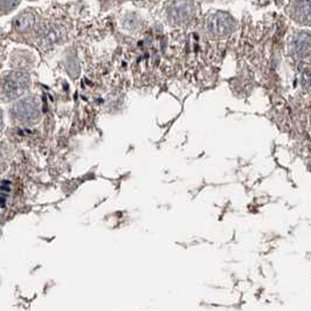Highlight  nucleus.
<instances>
[{
  "label": "nucleus",
  "mask_w": 311,
  "mask_h": 311,
  "mask_svg": "<svg viewBox=\"0 0 311 311\" xmlns=\"http://www.w3.org/2000/svg\"><path fill=\"white\" fill-rule=\"evenodd\" d=\"M295 52L301 57H307L310 54V35L308 33L300 34L295 41Z\"/></svg>",
  "instance_id": "obj_5"
},
{
  "label": "nucleus",
  "mask_w": 311,
  "mask_h": 311,
  "mask_svg": "<svg viewBox=\"0 0 311 311\" xmlns=\"http://www.w3.org/2000/svg\"><path fill=\"white\" fill-rule=\"evenodd\" d=\"M233 29V21L225 13H216L211 17L208 21V32L215 38H224L230 35Z\"/></svg>",
  "instance_id": "obj_3"
},
{
  "label": "nucleus",
  "mask_w": 311,
  "mask_h": 311,
  "mask_svg": "<svg viewBox=\"0 0 311 311\" xmlns=\"http://www.w3.org/2000/svg\"><path fill=\"white\" fill-rule=\"evenodd\" d=\"M12 115L18 122L21 123H34L40 118L41 110L40 105L36 102V100L32 97L20 100L13 105Z\"/></svg>",
  "instance_id": "obj_2"
},
{
  "label": "nucleus",
  "mask_w": 311,
  "mask_h": 311,
  "mask_svg": "<svg viewBox=\"0 0 311 311\" xmlns=\"http://www.w3.org/2000/svg\"><path fill=\"white\" fill-rule=\"evenodd\" d=\"M1 129H2V114H1V110H0V132H1Z\"/></svg>",
  "instance_id": "obj_6"
},
{
  "label": "nucleus",
  "mask_w": 311,
  "mask_h": 311,
  "mask_svg": "<svg viewBox=\"0 0 311 311\" xmlns=\"http://www.w3.org/2000/svg\"><path fill=\"white\" fill-rule=\"evenodd\" d=\"M29 87V75L24 72H11L2 78V91L8 99H17Z\"/></svg>",
  "instance_id": "obj_1"
},
{
  "label": "nucleus",
  "mask_w": 311,
  "mask_h": 311,
  "mask_svg": "<svg viewBox=\"0 0 311 311\" xmlns=\"http://www.w3.org/2000/svg\"><path fill=\"white\" fill-rule=\"evenodd\" d=\"M191 5L185 1L177 2V4L171 8V15L173 17V20L178 21V23H184L187 20V18L191 14Z\"/></svg>",
  "instance_id": "obj_4"
}]
</instances>
